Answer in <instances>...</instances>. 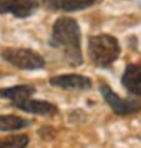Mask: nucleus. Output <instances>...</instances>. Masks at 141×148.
<instances>
[{"label":"nucleus","instance_id":"1","mask_svg":"<svg viewBox=\"0 0 141 148\" xmlns=\"http://www.w3.org/2000/svg\"><path fill=\"white\" fill-rule=\"evenodd\" d=\"M51 45L63 51L65 60L73 66L82 64L80 47V27L71 18L63 16L55 21L53 26Z\"/></svg>","mask_w":141,"mask_h":148},{"label":"nucleus","instance_id":"7","mask_svg":"<svg viewBox=\"0 0 141 148\" xmlns=\"http://www.w3.org/2000/svg\"><path fill=\"white\" fill-rule=\"evenodd\" d=\"M19 110L26 111V112L34 113V114H41V116H51L56 113V106L50 103L48 101H39V100H26L23 102L14 105Z\"/></svg>","mask_w":141,"mask_h":148},{"label":"nucleus","instance_id":"2","mask_svg":"<svg viewBox=\"0 0 141 148\" xmlns=\"http://www.w3.org/2000/svg\"><path fill=\"white\" fill-rule=\"evenodd\" d=\"M120 46L110 35H96L89 40L90 60L99 67H107L119 57Z\"/></svg>","mask_w":141,"mask_h":148},{"label":"nucleus","instance_id":"12","mask_svg":"<svg viewBox=\"0 0 141 148\" xmlns=\"http://www.w3.org/2000/svg\"><path fill=\"white\" fill-rule=\"evenodd\" d=\"M29 138L25 134H14L0 139V148H25Z\"/></svg>","mask_w":141,"mask_h":148},{"label":"nucleus","instance_id":"3","mask_svg":"<svg viewBox=\"0 0 141 148\" xmlns=\"http://www.w3.org/2000/svg\"><path fill=\"white\" fill-rule=\"evenodd\" d=\"M4 60L21 70H38L44 67V59L30 49H8L3 52Z\"/></svg>","mask_w":141,"mask_h":148},{"label":"nucleus","instance_id":"10","mask_svg":"<svg viewBox=\"0 0 141 148\" xmlns=\"http://www.w3.org/2000/svg\"><path fill=\"white\" fill-rule=\"evenodd\" d=\"M45 4L55 10L75 11L91 6L96 0H44Z\"/></svg>","mask_w":141,"mask_h":148},{"label":"nucleus","instance_id":"4","mask_svg":"<svg viewBox=\"0 0 141 148\" xmlns=\"http://www.w3.org/2000/svg\"><path fill=\"white\" fill-rule=\"evenodd\" d=\"M100 92L109 106L118 114H130L141 110V101L138 98H121L107 85H100Z\"/></svg>","mask_w":141,"mask_h":148},{"label":"nucleus","instance_id":"8","mask_svg":"<svg viewBox=\"0 0 141 148\" xmlns=\"http://www.w3.org/2000/svg\"><path fill=\"white\" fill-rule=\"evenodd\" d=\"M121 81L127 91L141 96V65H129Z\"/></svg>","mask_w":141,"mask_h":148},{"label":"nucleus","instance_id":"6","mask_svg":"<svg viewBox=\"0 0 141 148\" xmlns=\"http://www.w3.org/2000/svg\"><path fill=\"white\" fill-rule=\"evenodd\" d=\"M50 84L56 87L68 90H89L91 80L82 75H60L50 79Z\"/></svg>","mask_w":141,"mask_h":148},{"label":"nucleus","instance_id":"5","mask_svg":"<svg viewBox=\"0 0 141 148\" xmlns=\"http://www.w3.org/2000/svg\"><path fill=\"white\" fill-rule=\"evenodd\" d=\"M38 9L36 0H0V14H13L16 18H28Z\"/></svg>","mask_w":141,"mask_h":148},{"label":"nucleus","instance_id":"11","mask_svg":"<svg viewBox=\"0 0 141 148\" xmlns=\"http://www.w3.org/2000/svg\"><path fill=\"white\" fill-rule=\"evenodd\" d=\"M30 125V121L14 114L0 116V131H16Z\"/></svg>","mask_w":141,"mask_h":148},{"label":"nucleus","instance_id":"9","mask_svg":"<svg viewBox=\"0 0 141 148\" xmlns=\"http://www.w3.org/2000/svg\"><path fill=\"white\" fill-rule=\"evenodd\" d=\"M35 92V87L30 85H19L9 88H3L0 90V97L9 98L13 101V105L19 103V102L26 101L32 96Z\"/></svg>","mask_w":141,"mask_h":148}]
</instances>
